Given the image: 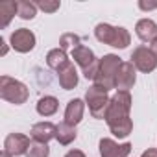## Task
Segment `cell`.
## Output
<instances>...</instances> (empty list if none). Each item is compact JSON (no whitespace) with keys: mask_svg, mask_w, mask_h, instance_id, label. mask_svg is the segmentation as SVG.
I'll return each mask as SVG.
<instances>
[{"mask_svg":"<svg viewBox=\"0 0 157 157\" xmlns=\"http://www.w3.org/2000/svg\"><path fill=\"white\" fill-rule=\"evenodd\" d=\"M109 91H105L104 87L100 85H93L87 94H85V100L89 104V111L94 118H105L107 115V109H109V104H111V98L107 96Z\"/></svg>","mask_w":157,"mask_h":157,"instance_id":"obj_5","label":"cell"},{"mask_svg":"<svg viewBox=\"0 0 157 157\" xmlns=\"http://www.w3.org/2000/svg\"><path fill=\"white\" fill-rule=\"evenodd\" d=\"M131 63L137 70H140L144 74H150L151 70L157 68V56L148 46H139L131 54Z\"/></svg>","mask_w":157,"mask_h":157,"instance_id":"obj_7","label":"cell"},{"mask_svg":"<svg viewBox=\"0 0 157 157\" xmlns=\"http://www.w3.org/2000/svg\"><path fill=\"white\" fill-rule=\"evenodd\" d=\"M30 144L32 142L24 133H10L4 140V151H8L13 157L26 155L28 150H30Z\"/></svg>","mask_w":157,"mask_h":157,"instance_id":"obj_8","label":"cell"},{"mask_svg":"<svg viewBox=\"0 0 157 157\" xmlns=\"http://www.w3.org/2000/svg\"><path fill=\"white\" fill-rule=\"evenodd\" d=\"M0 44H2V56H6V54H8V46H6V41H4V39H0Z\"/></svg>","mask_w":157,"mask_h":157,"instance_id":"obj_28","label":"cell"},{"mask_svg":"<svg viewBox=\"0 0 157 157\" xmlns=\"http://www.w3.org/2000/svg\"><path fill=\"white\" fill-rule=\"evenodd\" d=\"M150 50H151V52H153V54L157 56V37H155V39H153V41L150 43Z\"/></svg>","mask_w":157,"mask_h":157,"instance_id":"obj_27","label":"cell"},{"mask_svg":"<svg viewBox=\"0 0 157 157\" xmlns=\"http://www.w3.org/2000/svg\"><path fill=\"white\" fill-rule=\"evenodd\" d=\"M56 131H57V126H54L52 122H37V124L32 126L30 135H32V139H33L35 142L46 144L48 140L56 139Z\"/></svg>","mask_w":157,"mask_h":157,"instance_id":"obj_12","label":"cell"},{"mask_svg":"<svg viewBox=\"0 0 157 157\" xmlns=\"http://www.w3.org/2000/svg\"><path fill=\"white\" fill-rule=\"evenodd\" d=\"M135 67L133 63H122L120 68H118V74H117V82H115V89L118 91H128L135 85V80H137V74H135Z\"/></svg>","mask_w":157,"mask_h":157,"instance_id":"obj_11","label":"cell"},{"mask_svg":"<svg viewBox=\"0 0 157 157\" xmlns=\"http://www.w3.org/2000/svg\"><path fill=\"white\" fill-rule=\"evenodd\" d=\"M15 13H19L17 0H4V2H0V28H6L11 22V19L15 17Z\"/></svg>","mask_w":157,"mask_h":157,"instance_id":"obj_16","label":"cell"},{"mask_svg":"<svg viewBox=\"0 0 157 157\" xmlns=\"http://www.w3.org/2000/svg\"><path fill=\"white\" fill-rule=\"evenodd\" d=\"M56 139H57V142H59V144H63V146H67V144L74 142V139H76V128H74V126H70V124H67V122L57 124Z\"/></svg>","mask_w":157,"mask_h":157,"instance_id":"obj_18","label":"cell"},{"mask_svg":"<svg viewBox=\"0 0 157 157\" xmlns=\"http://www.w3.org/2000/svg\"><path fill=\"white\" fill-rule=\"evenodd\" d=\"M78 46H82V43H80V37L78 35H74V33H63L61 35V39H59V48L61 50H76Z\"/></svg>","mask_w":157,"mask_h":157,"instance_id":"obj_21","label":"cell"},{"mask_svg":"<svg viewBox=\"0 0 157 157\" xmlns=\"http://www.w3.org/2000/svg\"><path fill=\"white\" fill-rule=\"evenodd\" d=\"M72 59H74V63H78L82 67L83 76L87 78V80L94 82V78L98 74V65H100V59H96L94 52L82 44V46H78L76 50H72Z\"/></svg>","mask_w":157,"mask_h":157,"instance_id":"obj_6","label":"cell"},{"mask_svg":"<svg viewBox=\"0 0 157 157\" xmlns=\"http://www.w3.org/2000/svg\"><path fill=\"white\" fill-rule=\"evenodd\" d=\"M83 111H85L83 100H80V98L70 100L67 104V109H65V122L76 128V124H80L82 118H83Z\"/></svg>","mask_w":157,"mask_h":157,"instance_id":"obj_13","label":"cell"},{"mask_svg":"<svg viewBox=\"0 0 157 157\" xmlns=\"http://www.w3.org/2000/svg\"><path fill=\"white\" fill-rule=\"evenodd\" d=\"M35 6H37L39 10H43L44 13H54V11L59 10L61 2H57V0H37Z\"/></svg>","mask_w":157,"mask_h":157,"instance_id":"obj_23","label":"cell"},{"mask_svg":"<svg viewBox=\"0 0 157 157\" xmlns=\"http://www.w3.org/2000/svg\"><path fill=\"white\" fill-rule=\"evenodd\" d=\"M0 96L10 104L22 105L28 100L30 91L22 82L15 80V78H10V76H2L0 78Z\"/></svg>","mask_w":157,"mask_h":157,"instance_id":"obj_4","label":"cell"},{"mask_svg":"<svg viewBox=\"0 0 157 157\" xmlns=\"http://www.w3.org/2000/svg\"><path fill=\"white\" fill-rule=\"evenodd\" d=\"M59 107V102L54 98V96H43L39 102H37V113L41 117H52Z\"/></svg>","mask_w":157,"mask_h":157,"instance_id":"obj_19","label":"cell"},{"mask_svg":"<svg viewBox=\"0 0 157 157\" xmlns=\"http://www.w3.org/2000/svg\"><path fill=\"white\" fill-rule=\"evenodd\" d=\"M129 109H131V96L128 91H117V94L111 98L105 122L111 129V133L118 139H124L131 133L133 122L129 118Z\"/></svg>","mask_w":157,"mask_h":157,"instance_id":"obj_1","label":"cell"},{"mask_svg":"<svg viewBox=\"0 0 157 157\" xmlns=\"http://www.w3.org/2000/svg\"><path fill=\"white\" fill-rule=\"evenodd\" d=\"M0 157H13V155H10L8 151H2V155H0Z\"/></svg>","mask_w":157,"mask_h":157,"instance_id":"obj_29","label":"cell"},{"mask_svg":"<svg viewBox=\"0 0 157 157\" xmlns=\"http://www.w3.org/2000/svg\"><path fill=\"white\" fill-rule=\"evenodd\" d=\"M65 157H85V153H83L82 150H70Z\"/></svg>","mask_w":157,"mask_h":157,"instance_id":"obj_25","label":"cell"},{"mask_svg":"<svg viewBox=\"0 0 157 157\" xmlns=\"http://www.w3.org/2000/svg\"><path fill=\"white\" fill-rule=\"evenodd\" d=\"M135 33L142 43H151L157 37V24L151 19H140L135 26Z\"/></svg>","mask_w":157,"mask_h":157,"instance_id":"obj_14","label":"cell"},{"mask_svg":"<svg viewBox=\"0 0 157 157\" xmlns=\"http://www.w3.org/2000/svg\"><path fill=\"white\" fill-rule=\"evenodd\" d=\"M129 151H131L129 142L118 144L113 139H102L100 140V155L102 157H128Z\"/></svg>","mask_w":157,"mask_h":157,"instance_id":"obj_10","label":"cell"},{"mask_svg":"<svg viewBox=\"0 0 157 157\" xmlns=\"http://www.w3.org/2000/svg\"><path fill=\"white\" fill-rule=\"evenodd\" d=\"M140 157H157V150H155V148H148Z\"/></svg>","mask_w":157,"mask_h":157,"instance_id":"obj_26","label":"cell"},{"mask_svg":"<svg viewBox=\"0 0 157 157\" xmlns=\"http://www.w3.org/2000/svg\"><path fill=\"white\" fill-rule=\"evenodd\" d=\"M50 155V148L48 144H43V142H32L30 144V150L26 153V157H48Z\"/></svg>","mask_w":157,"mask_h":157,"instance_id":"obj_22","label":"cell"},{"mask_svg":"<svg viewBox=\"0 0 157 157\" xmlns=\"http://www.w3.org/2000/svg\"><path fill=\"white\" fill-rule=\"evenodd\" d=\"M120 65H122V61L118 56H115V54L104 56L98 65V74L94 78V85H100L105 91L115 89V82H117V74H118Z\"/></svg>","mask_w":157,"mask_h":157,"instance_id":"obj_2","label":"cell"},{"mask_svg":"<svg viewBox=\"0 0 157 157\" xmlns=\"http://www.w3.org/2000/svg\"><path fill=\"white\" fill-rule=\"evenodd\" d=\"M10 41H11L13 50L21 52V54H26V52L33 50V46H35V35H33V32H30L28 28H19V30H15V32L11 33Z\"/></svg>","mask_w":157,"mask_h":157,"instance_id":"obj_9","label":"cell"},{"mask_svg":"<svg viewBox=\"0 0 157 157\" xmlns=\"http://www.w3.org/2000/svg\"><path fill=\"white\" fill-rule=\"evenodd\" d=\"M70 61H68V56H67V52L65 50H61V48H54V50H50L48 52V56H46V65L50 67V68H54V70H61L63 67H67Z\"/></svg>","mask_w":157,"mask_h":157,"instance_id":"obj_17","label":"cell"},{"mask_svg":"<svg viewBox=\"0 0 157 157\" xmlns=\"http://www.w3.org/2000/svg\"><path fill=\"white\" fill-rule=\"evenodd\" d=\"M94 37L104 43V44H109L113 48H126L131 41V35L126 28L122 26H111V24H105V22H100L96 28H94Z\"/></svg>","mask_w":157,"mask_h":157,"instance_id":"obj_3","label":"cell"},{"mask_svg":"<svg viewBox=\"0 0 157 157\" xmlns=\"http://www.w3.org/2000/svg\"><path fill=\"white\" fill-rule=\"evenodd\" d=\"M57 78H59V85L65 89V91H70L78 85V70L72 63H68L67 67H63L59 72H57Z\"/></svg>","mask_w":157,"mask_h":157,"instance_id":"obj_15","label":"cell"},{"mask_svg":"<svg viewBox=\"0 0 157 157\" xmlns=\"http://www.w3.org/2000/svg\"><path fill=\"white\" fill-rule=\"evenodd\" d=\"M37 13V6L35 2H28V0H19V17L22 21H32Z\"/></svg>","mask_w":157,"mask_h":157,"instance_id":"obj_20","label":"cell"},{"mask_svg":"<svg viewBox=\"0 0 157 157\" xmlns=\"http://www.w3.org/2000/svg\"><path fill=\"white\" fill-rule=\"evenodd\" d=\"M139 8L142 11H150V10H157V2H139Z\"/></svg>","mask_w":157,"mask_h":157,"instance_id":"obj_24","label":"cell"}]
</instances>
